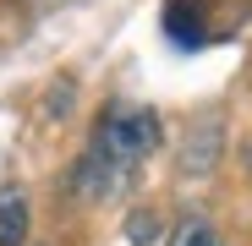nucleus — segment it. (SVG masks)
I'll return each instance as SVG.
<instances>
[{"label": "nucleus", "mask_w": 252, "mask_h": 246, "mask_svg": "<svg viewBox=\"0 0 252 246\" xmlns=\"http://www.w3.org/2000/svg\"><path fill=\"white\" fill-rule=\"evenodd\" d=\"M214 148H220V120H208V132L197 126V132L187 137V159H181V170H187V175L208 170V164H214Z\"/></svg>", "instance_id": "obj_3"}, {"label": "nucleus", "mask_w": 252, "mask_h": 246, "mask_svg": "<svg viewBox=\"0 0 252 246\" xmlns=\"http://www.w3.org/2000/svg\"><path fill=\"white\" fill-rule=\"evenodd\" d=\"M154 148H159V115L143 104H110L94 126V142L82 153V164H77V191L82 197L115 191Z\"/></svg>", "instance_id": "obj_1"}, {"label": "nucleus", "mask_w": 252, "mask_h": 246, "mask_svg": "<svg viewBox=\"0 0 252 246\" xmlns=\"http://www.w3.org/2000/svg\"><path fill=\"white\" fill-rule=\"evenodd\" d=\"M0 246H28V197L0 186Z\"/></svg>", "instance_id": "obj_2"}, {"label": "nucleus", "mask_w": 252, "mask_h": 246, "mask_svg": "<svg viewBox=\"0 0 252 246\" xmlns=\"http://www.w3.org/2000/svg\"><path fill=\"white\" fill-rule=\"evenodd\" d=\"M126 230H132V241H137V246H148V241H154V219H143V214H132V224H126Z\"/></svg>", "instance_id": "obj_5"}, {"label": "nucleus", "mask_w": 252, "mask_h": 246, "mask_svg": "<svg viewBox=\"0 0 252 246\" xmlns=\"http://www.w3.org/2000/svg\"><path fill=\"white\" fill-rule=\"evenodd\" d=\"M170 246H214V224H203V219H181Z\"/></svg>", "instance_id": "obj_4"}]
</instances>
